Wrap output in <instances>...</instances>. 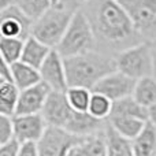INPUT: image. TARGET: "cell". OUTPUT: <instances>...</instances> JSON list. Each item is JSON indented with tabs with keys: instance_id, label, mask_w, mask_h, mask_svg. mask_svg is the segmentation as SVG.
<instances>
[{
	"instance_id": "cell-1",
	"label": "cell",
	"mask_w": 156,
	"mask_h": 156,
	"mask_svg": "<svg viewBox=\"0 0 156 156\" xmlns=\"http://www.w3.org/2000/svg\"><path fill=\"white\" fill-rule=\"evenodd\" d=\"M97 38V47L104 45L118 52L143 43L118 0H89L82 8Z\"/></svg>"
},
{
	"instance_id": "cell-2",
	"label": "cell",
	"mask_w": 156,
	"mask_h": 156,
	"mask_svg": "<svg viewBox=\"0 0 156 156\" xmlns=\"http://www.w3.org/2000/svg\"><path fill=\"white\" fill-rule=\"evenodd\" d=\"M41 114L49 126L59 127L80 137L100 133L107 126V121H100L88 112H78L71 108L66 92L52 90Z\"/></svg>"
},
{
	"instance_id": "cell-3",
	"label": "cell",
	"mask_w": 156,
	"mask_h": 156,
	"mask_svg": "<svg viewBox=\"0 0 156 156\" xmlns=\"http://www.w3.org/2000/svg\"><path fill=\"white\" fill-rule=\"evenodd\" d=\"M65 67L69 88L80 86L93 90L99 81L116 71V63L114 56L94 49L77 56L65 58Z\"/></svg>"
},
{
	"instance_id": "cell-4",
	"label": "cell",
	"mask_w": 156,
	"mask_h": 156,
	"mask_svg": "<svg viewBox=\"0 0 156 156\" xmlns=\"http://www.w3.org/2000/svg\"><path fill=\"white\" fill-rule=\"evenodd\" d=\"M58 52L63 58L77 56L97 49V38L90 22L82 10L77 11L71 18V22L58 45Z\"/></svg>"
},
{
	"instance_id": "cell-5",
	"label": "cell",
	"mask_w": 156,
	"mask_h": 156,
	"mask_svg": "<svg viewBox=\"0 0 156 156\" xmlns=\"http://www.w3.org/2000/svg\"><path fill=\"white\" fill-rule=\"evenodd\" d=\"M114 59L116 70L136 81L145 77H156L155 54L149 41H143L118 52Z\"/></svg>"
},
{
	"instance_id": "cell-6",
	"label": "cell",
	"mask_w": 156,
	"mask_h": 156,
	"mask_svg": "<svg viewBox=\"0 0 156 156\" xmlns=\"http://www.w3.org/2000/svg\"><path fill=\"white\" fill-rule=\"evenodd\" d=\"M74 14L62 10L59 7H52L41 18L33 22L32 34L41 43L55 49L60 44Z\"/></svg>"
},
{
	"instance_id": "cell-7",
	"label": "cell",
	"mask_w": 156,
	"mask_h": 156,
	"mask_svg": "<svg viewBox=\"0 0 156 156\" xmlns=\"http://www.w3.org/2000/svg\"><path fill=\"white\" fill-rule=\"evenodd\" d=\"M133 26L143 40H156V0H121Z\"/></svg>"
},
{
	"instance_id": "cell-8",
	"label": "cell",
	"mask_w": 156,
	"mask_h": 156,
	"mask_svg": "<svg viewBox=\"0 0 156 156\" xmlns=\"http://www.w3.org/2000/svg\"><path fill=\"white\" fill-rule=\"evenodd\" d=\"M80 136L71 134L63 129L49 126L37 143L38 156H70V152L81 141Z\"/></svg>"
},
{
	"instance_id": "cell-9",
	"label": "cell",
	"mask_w": 156,
	"mask_h": 156,
	"mask_svg": "<svg viewBox=\"0 0 156 156\" xmlns=\"http://www.w3.org/2000/svg\"><path fill=\"white\" fill-rule=\"evenodd\" d=\"M30 21L15 4L0 11V37L26 40L32 34Z\"/></svg>"
},
{
	"instance_id": "cell-10",
	"label": "cell",
	"mask_w": 156,
	"mask_h": 156,
	"mask_svg": "<svg viewBox=\"0 0 156 156\" xmlns=\"http://www.w3.org/2000/svg\"><path fill=\"white\" fill-rule=\"evenodd\" d=\"M38 71H40L41 81L45 82L54 92H66L69 89L65 58L58 52V49H52L49 52L48 58L41 65Z\"/></svg>"
},
{
	"instance_id": "cell-11",
	"label": "cell",
	"mask_w": 156,
	"mask_h": 156,
	"mask_svg": "<svg viewBox=\"0 0 156 156\" xmlns=\"http://www.w3.org/2000/svg\"><path fill=\"white\" fill-rule=\"evenodd\" d=\"M136 83H137L136 80L116 70L114 73L108 74L107 77H104L101 81H99V83L94 86L92 92L101 93L104 96L110 97L112 101H116V100L133 96Z\"/></svg>"
},
{
	"instance_id": "cell-12",
	"label": "cell",
	"mask_w": 156,
	"mask_h": 156,
	"mask_svg": "<svg viewBox=\"0 0 156 156\" xmlns=\"http://www.w3.org/2000/svg\"><path fill=\"white\" fill-rule=\"evenodd\" d=\"M14 121V133L15 140L21 144L25 143H38L44 136L48 123L44 119L43 114H32V115H15Z\"/></svg>"
},
{
	"instance_id": "cell-13",
	"label": "cell",
	"mask_w": 156,
	"mask_h": 156,
	"mask_svg": "<svg viewBox=\"0 0 156 156\" xmlns=\"http://www.w3.org/2000/svg\"><path fill=\"white\" fill-rule=\"evenodd\" d=\"M51 92L52 89L45 82H43V81L40 83H37V85L32 86V88L21 90L15 115L41 114Z\"/></svg>"
},
{
	"instance_id": "cell-14",
	"label": "cell",
	"mask_w": 156,
	"mask_h": 156,
	"mask_svg": "<svg viewBox=\"0 0 156 156\" xmlns=\"http://www.w3.org/2000/svg\"><path fill=\"white\" fill-rule=\"evenodd\" d=\"M70 156H108L105 129L96 134L82 137L80 143L71 149Z\"/></svg>"
},
{
	"instance_id": "cell-15",
	"label": "cell",
	"mask_w": 156,
	"mask_h": 156,
	"mask_svg": "<svg viewBox=\"0 0 156 156\" xmlns=\"http://www.w3.org/2000/svg\"><path fill=\"white\" fill-rule=\"evenodd\" d=\"M51 51H52V48H49L48 45H45L44 43H41L40 40H37L33 36H29L25 40L23 52H22L21 60L38 70L41 67V65L45 62V59L48 58Z\"/></svg>"
},
{
	"instance_id": "cell-16",
	"label": "cell",
	"mask_w": 156,
	"mask_h": 156,
	"mask_svg": "<svg viewBox=\"0 0 156 156\" xmlns=\"http://www.w3.org/2000/svg\"><path fill=\"white\" fill-rule=\"evenodd\" d=\"M145 119L136 118V116H114L108 119L110 126L115 130L118 134L127 140L133 141L141 132L144 130L147 125Z\"/></svg>"
},
{
	"instance_id": "cell-17",
	"label": "cell",
	"mask_w": 156,
	"mask_h": 156,
	"mask_svg": "<svg viewBox=\"0 0 156 156\" xmlns=\"http://www.w3.org/2000/svg\"><path fill=\"white\" fill-rule=\"evenodd\" d=\"M11 71H12V82L18 86L19 90H25L41 82L40 71L22 60L11 65Z\"/></svg>"
},
{
	"instance_id": "cell-18",
	"label": "cell",
	"mask_w": 156,
	"mask_h": 156,
	"mask_svg": "<svg viewBox=\"0 0 156 156\" xmlns=\"http://www.w3.org/2000/svg\"><path fill=\"white\" fill-rule=\"evenodd\" d=\"M134 156H156V126L147 122L144 130L132 141Z\"/></svg>"
},
{
	"instance_id": "cell-19",
	"label": "cell",
	"mask_w": 156,
	"mask_h": 156,
	"mask_svg": "<svg viewBox=\"0 0 156 156\" xmlns=\"http://www.w3.org/2000/svg\"><path fill=\"white\" fill-rule=\"evenodd\" d=\"M114 116H136V118L148 121V108L143 107L133 96H129L114 101L110 118H114Z\"/></svg>"
},
{
	"instance_id": "cell-20",
	"label": "cell",
	"mask_w": 156,
	"mask_h": 156,
	"mask_svg": "<svg viewBox=\"0 0 156 156\" xmlns=\"http://www.w3.org/2000/svg\"><path fill=\"white\" fill-rule=\"evenodd\" d=\"M21 90L14 82H0V115L15 116Z\"/></svg>"
},
{
	"instance_id": "cell-21",
	"label": "cell",
	"mask_w": 156,
	"mask_h": 156,
	"mask_svg": "<svg viewBox=\"0 0 156 156\" xmlns=\"http://www.w3.org/2000/svg\"><path fill=\"white\" fill-rule=\"evenodd\" d=\"M105 138H107L108 156H134L132 148V141L122 137L110 126L107 121L105 126Z\"/></svg>"
},
{
	"instance_id": "cell-22",
	"label": "cell",
	"mask_w": 156,
	"mask_h": 156,
	"mask_svg": "<svg viewBox=\"0 0 156 156\" xmlns=\"http://www.w3.org/2000/svg\"><path fill=\"white\" fill-rule=\"evenodd\" d=\"M133 97L145 108L156 104V77H145L138 80L133 92Z\"/></svg>"
},
{
	"instance_id": "cell-23",
	"label": "cell",
	"mask_w": 156,
	"mask_h": 156,
	"mask_svg": "<svg viewBox=\"0 0 156 156\" xmlns=\"http://www.w3.org/2000/svg\"><path fill=\"white\" fill-rule=\"evenodd\" d=\"M23 45L25 40L0 37V58H2V60L7 62L8 65L21 62Z\"/></svg>"
},
{
	"instance_id": "cell-24",
	"label": "cell",
	"mask_w": 156,
	"mask_h": 156,
	"mask_svg": "<svg viewBox=\"0 0 156 156\" xmlns=\"http://www.w3.org/2000/svg\"><path fill=\"white\" fill-rule=\"evenodd\" d=\"M114 101L110 97L104 96L101 93L92 92L90 103H89L88 114H90L93 118L100 119V121H108L112 112Z\"/></svg>"
},
{
	"instance_id": "cell-25",
	"label": "cell",
	"mask_w": 156,
	"mask_h": 156,
	"mask_svg": "<svg viewBox=\"0 0 156 156\" xmlns=\"http://www.w3.org/2000/svg\"><path fill=\"white\" fill-rule=\"evenodd\" d=\"M14 4L33 22H36L49 8L54 7L51 0H14Z\"/></svg>"
},
{
	"instance_id": "cell-26",
	"label": "cell",
	"mask_w": 156,
	"mask_h": 156,
	"mask_svg": "<svg viewBox=\"0 0 156 156\" xmlns=\"http://www.w3.org/2000/svg\"><path fill=\"white\" fill-rule=\"evenodd\" d=\"M66 97L71 108H74L78 112H88L92 90L86 88H80V86H70L66 90Z\"/></svg>"
},
{
	"instance_id": "cell-27",
	"label": "cell",
	"mask_w": 156,
	"mask_h": 156,
	"mask_svg": "<svg viewBox=\"0 0 156 156\" xmlns=\"http://www.w3.org/2000/svg\"><path fill=\"white\" fill-rule=\"evenodd\" d=\"M12 118L14 116L0 115V145L10 143L15 138Z\"/></svg>"
},
{
	"instance_id": "cell-28",
	"label": "cell",
	"mask_w": 156,
	"mask_h": 156,
	"mask_svg": "<svg viewBox=\"0 0 156 156\" xmlns=\"http://www.w3.org/2000/svg\"><path fill=\"white\" fill-rule=\"evenodd\" d=\"M88 2H89V0H60L59 4H58L56 7L69 11V12L76 14L77 11L82 10Z\"/></svg>"
},
{
	"instance_id": "cell-29",
	"label": "cell",
	"mask_w": 156,
	"mask_h": 156,
	"mask_svg": "<svg viewBox=\"0 0 156 156\" xmlns=\"http://www.w3.org/2000/svg\"><path fill=\"white\" fill-rule=\"evenodd\" d=\"M19 148H21V143L14 138L10 143L0 145V156H18Z\"/></svg>"
},
{
	"instance_id": "cell-30",
	"label": "cell",
	"mask_w": 156,
	"mask_h": 156,
	"mask_svg": "<svg viewBox=\"0 0 156 156\" xmlns=\"http://www.w3.org/2000/svg\"><path fill=\"white\" fill-rule=\"evenodd\" d=\"M18 156H38L37 143H25L21 144Z\"/></svg>"
},
{
	"instance_id": "cell-31",
	"label": "cell",
	"mask_w": 156,
	"mask_h": 156,
	"mask_svg": "<svg viewBox=\"0 0 156 156\" xmlns=\"http://www.w3.org/2000/svg\"><path fill=\"white\" fill-rule=\"evenodd\" d=\"M0 82H12L11 65L0 59Z\"/></svg>"
},
{
	"instance_id": "cell-32",
	"label": "cell",
	"mask_w": 156,
	"mask_h": 156,
	"mask_svg": "<svg viewBox=\"0 0 156 156\" xmlns=\"http://www.w3.org/2000/svg\"><path fill=\"white\" fill-rule=\"evenodd\" d=\"M148 122H151L154 126H156V104L148 108Z\"/></svg>"
},
{
	"instance_id": "cell-33",
	"label": "cell",
	"mask_w": 156,
	"mask_h": 156,
	"mask_svg": "<svg viewBox=\"0 0 156 156\" xmlns=\"http://www.w3.org/2000/svg\"><path fill=\"white\" fill-rule=\"evenodd\" d=\"M12 4H14V0H0V11L11 7Z\"/></svg>"
},
{
	"instance_id": "cell-34",
	"label": "cell",
	"mask_w": 156,
	"mask_h": 156,
	"mask_svg": "<svg viewBox=\"0 0 156 156\" xmlns=\"http://www.w3.org/2000/svg\"><path fill=\"white\" fill-rule=\"evenodd\" d=\"M152 48H154V54H155V60H156V40L152 43Z\"/></svg>"
},
{
	"instance_id": "cell-35",
	"label": "cell",
	"mask_w": 156,
	"mask_h": 156,
	"mask_svg": "<svg viewBox=\"0 0 156 156\" xmlns=\"http://www.w3.org/2000/svg\"><path fill=\"white\" fill-rule=\"evenodd\" d=\"M59 2H60V0H51V3H52V5H54V7H56V5L59 4Z\"/></svg>"
},
{
	"instance_id": "cell-36",
	"label": "cell",
	"mask_w": 156,
	"mask_h": 156,
	"mask_svg": "<svg viewBox=\"0 0 156 156\" xmlns=\"http://www.w3.org/2000/svg\"><path fill=\"white\" fill-rule=\"evenodd\" d=\"M118 2H121V0H118Z\"/></svg>"
}]
</instances>
